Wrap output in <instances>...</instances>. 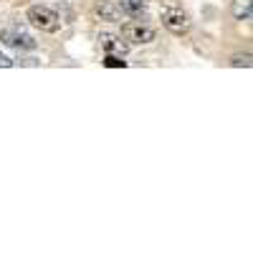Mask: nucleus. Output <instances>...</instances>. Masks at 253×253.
Instances as JSON below:
<instances>
[{
	"mask_svg": "<svg viewBox=\"0 0 253 253\" xmlns=\"http://www.w3.org/2000/svg\"><path fill=\"white\" fill-rule=\"evenodd\" d=\"M26 20H28L33 28L43 31V33H56L61 28L58 13L53 8H48V5H31L28 13H26Z\"/></svg>",
	"mask_w": 253,
	"mask_h": 253,
	"instance_id": "f257e3e1",
	"label": "nucleus"
},
{
	"mask_svg": "<svg viewBox=\"0 0 253 253\" xmlns=\"http://www.w3.org/2000/svg\"><path fill=\"white\" fill-rule=\"evenodd\" d=\"M162 26L170 33H175V36H185L190 31V18L175 0H165V5H162Z\"/></svg>",
	"mask_w": 253,
	"mask_h": 253,
	"instance_id": "f03ea898",
	"label": "nucleus"
},
{
	"mask_svg": "<svg viewBox=\"0 0 253 253\" xmlns=\"http://www.w3.org/2000/svg\"><path fill=\"white\" fill-rule=\"evenodd\" d=\"M0 41L5 46L18 48V51H36L38 48V41L31 33H26L23 28H3L0 31Z\"/></svg>",
	"mask_w": 253,
	"mask_h": 253,
	"instance_id": "7ed1b4c3",
	"label": "nucleus"
},
{
	"mask_svg": "<svg viewBox=\"0 0 253 253\" xmlns=\"http://www.w3.org/2000/svg\"><path fill=\"white\" fill-rule=\"evenodd\" d=\"M122 38L126 43H152L157 38L155 28L144 26V23H124L122 26Z\"/></svg>",
	"mask_w": 253,
	"mask_h": 253,
	"instance_id": "20e7f679",
	"label": "nucleus"
},
{
	"mask_svg": "<svg viewBox=\"0 0 253 253\" xmlns=\"http://www.w3.org/2000/svg\"><path fill=\"white\" fill-rule=\"evenodd\" d=\"M94 13L101 20H109V23H122V8L114 3V0H96L94 3Z\"/></svg>",
	"mask_w": 253,
	"mask_h": 253,
	"instance_id": "39448f33",
	"label": "nucleus"
},
{
	"mask_svg": "<svg viewBox=\"0 0 253 253\" xmlns=\"http://www.w3.org/2000/svg\"><path fill=\"white\" fill-rule=\"evenodd\" d=\"M101 41V48L104 53H114V56H124L126 51H129V43L126 41H122V36H112V33H101L99 36Z\"/></svg>",
	"mask_w": 253,
	"mask_h": 253,
	"instance_id": "423d86ee",
	"label": "nucleus"
},
{
	"mask_svg": "<svg viewBox=\"0 0 253 253\" xmlns=\"http://www.w3.org/2000/svg\"><path fill=\"white\" fill-rule=\"evenodd\" d=\"M251 8H253V0H233L230 3V15L236 20H251Z\"/></svg>",
	"mask_w": 253,
	"mask_h": 253,
	"instance_id": "0eeeda50",
	"label": "nucleus"
},
{
	"mask_svg": "<svg viewBox=\"0 0 253 253\" xmlns=\"http://www.w3.org/2000/svg\"><path fill=\"white\" fill-rule=\"evenodd\" d=\"M117 5L122 8L124 15H142L147 8V0H119Z\"/></svg>",
	"mask_w": 253,
	"mask_h": 253,
	"instance_id": "6e6552de",
	"label": "nucleus"
},
{
	"mask_svg": "<svg viewBox=\"0 0 253 253\" xmlns=\"http://www.w3.org/2000/svg\"><path fill=\"white\" fill-rule=\"evenodd\" d=\"M230 66H233V69H251L253 66V61H251V53H238V56H233V58H230Z\"/></svg>",
	"mask_w": 253,
	"mask_h": 253,
	"instance_id": "1a4fd4ad",
	"label": "nucleus"
},
{
	"mask_svg": "<svg viewBox=\"0 0 253 253\" xmlns=\"http://www.w3.org/2000/svg\"><path fill=\"white\" fill-rule=\"evenodd\" d=\"M104 66H109V69H124V66H126V61H122V56L107 53V58H104Z\"/></svg>",
	"mask_w": 253,
	"mask_h": 253,
	"instance_id": "9d476101",
	"label": "nucleus"
},
{
	"mask_svg": "<svg viewBox=\"0 0 253 253\" xmlns=\"http://www.w3.org/2000/svg\"><path fill=\"white\" fill-rule=\"evenodd\" d=\"M10 66H15V61L5 53H0V69H10Z\"/></svg>",
	"mask_w": 253,
	"mask_h": 253,
	"instance_id": "9b49d317",
	"label": "nucleus"
}]
</instances>
